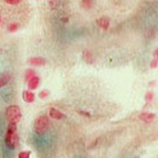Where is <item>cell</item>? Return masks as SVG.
I'll use <instances>...</instances> for the list:
<instances>
[{
  "mask_svg": "<svg viewBox=\"0 0 158 158\" xmlns=\"http://www.w3.org/2000/svg\"><path fill=\"white\" fill-rule=\"evenodd\" d=\"M154 57L155 59H158V47L155 50L154 52Z\"/></svg>",
  "mask_w": 158,
  "mask_h": 158,
  "instance_id": "21",
  "label": "cell"
},
{
  "mask_svg": "<svg viewBox=\"0 0 158 158\" xmlns=\"http://www.w3.org/2000/svg\"><path fill=\"white\" fill-rule=\"evenodd\" d=\"M158 64V59H153V61H152V63H151V67L152 68H156V67H157Z\"/></svg>",
  "mask_w": 158,
  "mask_h": 158,
  "instance_id": "20",
  "label": "cell"
},
{
  "mask_svg": "<svg viewBox=\"0 0 158 158\" xmlns=\"http://www.w3.org/2000/svg\"><path fill=\"white\" fill-rule=\"evenodd\" d=\"M28 63L33 65V66H44L46 63L45 60L43 57H40V56H35V57H32L28 60Z\"/></svg>",
  "mask_w": 158,
  "mask_h": 158,
  "instance_id": "4",
  "label": "cell"
},
{
  "mask_svg": "<svg viewBox=\"0 0 158 158\" xmlns=\"http://www.w3.org/2000/svg\"><path fill=\"white\" fill-rule=\"evenodd\" d=\"M22 98H23V99H24V101L26 103H33L34 100H35V95H34V93L30 92V91H24L23 93H22Z\"/></svg>",
  "mask_w": 158,
  "mask_h": 158,
  "instance_id": "5",
  "label": "cell"
},
{
  "mask_svg": "<svg viewBox=\"0 0 158 158\" xmlns=\"http://www.w3.org/2000/svg\"><path fill=\"white\" fill-rule=\"evenodd\" d=\"M0 51H1V49H0Z\"/></svg>",
  "mask_w": 158,
  "mask_h": 158,
  "instance_id": "23",
  "label": "cell"
},
{
  "mask_svg": "<svg viewBox=\"0 0 158 158\" xmlns=\"http://www.w3.org/2000/svg\"><path fill=\"white\" fill-rule=\"evenodd\" d=\"M18 24L15 23V22H13V23H10V24L8 26V31H9V32H11V33H14V32H15L16 30L18 29Z\"/></svg>",
  "mask_w": 158,
  "mask_h": 158,
  "instance_id": "14",
  "label": "cell"
},
{
  "mask_svg": "<svg viewBox=\"0 0 158 158\" xmlns=\"http://www.w3.org/2000/svg\"><path fill=\"white\" fill-rule=\"evenodd\" d=\"M48 96H49V92L46 91V90H43V91H41V92L39 93V97H40V98H42V99L47 98Z\"/></svg>",
  "mask_w": 158,
  "mask_h": 158,
  "instance_id": "18",
  "label": "cell"
},
{
  "mask_svg": "<svg viewBox=\"0 0 158 158\" xmlns=\"http://www.w3.org/2000/svg\"><path fill=\"white\" fill-rule=\"evenodd\" d=\"M35 74H36V73L33 69H27L26 72H25V81H28L30 79H32L33 76H35Z\"/></svg>",
  "mask_w": 158,
  "mask_h": 158,
  "instance_id": "13",
  "label": "cell"
},
{
  "mask_svg": "<svg viewBox=\"0 0 158 158\" xmlns=\"http://www.w3.org/2000/svg\"><path fill=\"white\" fill-rule=\"evenodd\" d=\"M4 2L8 4H10V5H16L21 3L22 0H4Z\"/></svg>",
  "mask_w": 158,
  "mask_h": 158,
  "instance_id": "17",
  "label": "cell"
},
{
  "mask_svg": "<svg viewBox=\"0 0 158 158\" xmlns=\"http://www.w3.org/2000/svg\"><path fill=\"white\" fill-rule=\"evenodd\" d=\"M155 114L152 113H149V112H143L142 114H140L139 119L141 121H144V122H151L154 120Z\"/></svg>",
  "mask_w": 158,
  "mask_h": 158,
  "instance_id": "10",
  "label": "cell"
},
{
  "mask_svg": "<svg viewBox=\"0 0 158 158\" xmlns=\"http://www.w3.org/2000/svg\"><path fill=\"white\" fill-rule=\"evenodd\" d=\"M0 22H1V16H0Z\"/></svg>",
  "mask_w": 158,
  "mask_h": 158,
  "instance_id": "22",
  "label": "cell"
},
{
  "mask_svg": "<svg viewBox=\"0 0 158 158\" xmlns=\"http://www.w3.org/2000/svg\"><path fill=\"white\" fill-rule=\"evenodd\" d=\"M81 7L85 10H90L93 5L92 0H81Z\"/></svg>",
  "mask_w": 158,
  "mask_h": 158,
  "instance_id": "12",
  "label": "cell"
},
{
  "mask_svg": "<svg viewBox=\"0 0 158 158\" xmlns=\"http://www.w3.org/2000/svg\"><path fill=\"white\" fill-rule=\"evenodd\" d=\"M10 74L7 73V72L1 74L0 75V88H2V87H4V85H6L10 81Z\"/></svg>",
  "mask_w": 158,
  "mask_h": 158,
  "instance_id": "9",
  "label": "cell"
},
{
  "mask_svg": "<svg viewBox=\"0 0 158 158\" xmlns=\"http://www.w3.org/2000/svg\"><path fill=\"white\" fill-rule=\"evenodd\" d=\"M48 2H49L50 7L52 9H56L59 4V0H48Z\"/></svg>",
  "mask_w": 158,
  "mask_h": 158,
  "instance_id": "16",
  "label": "cell"
},
{
  "mask_svg": "<svg viewBox=\"0 0 158 158\" xmlns=\"http://www.w3.org/2000/svg\"><path fill=\"white\" fill-rule=\"evenodd\" d=\"M97 23H98V27L103 30H107L109 28V27H110V20H109V18L104 17V16L98 19Z\"/></svg>",
  "mask_w": 158,
  "mask_h": 158,
  "instance_id": "6",
  "label": "cell"
},
{
  "mask_svg": "<svg viewBox=\"0 0 158 158\" xmlns=\"http://www.w3.org/2000/svg\"><path fill=\"white\" fill-rule=\"evenodd\" d=\"M30 155H31L30 151H22L19 153L18 158H30Z\"/></svg>",
  "mask_w": 158,
  "mask_h": 158,
  "instance_id": "15",
  "label": "cell"
},
{
  "mask_svg": "<svg viewBox=\"0 0 158 158\" xmlns=\"http://www.w3.org/2000/svg\"><path fill=\"white\" fill-rule=\"evenodd\" d=\"M49 126H50V121L47 116L40 115L34 121L33 129L37 134H44V132H47Z\"/></svg>",
  "mask_w": 158,
  "mask_h": 158,
  "instance_id": "3",
  "label": "cell"
},
{
  "mask_svg": "<svg viewBox=\"0 0 158 158\" xmlns=\"http://www.w3.org/2000/svg\"><path fill=\"white\" fill-rule=\"evenodd\" d=\"M4 142L9 149L14 150L19 143V137L16 132V124L10 123L4 137Z\"/></svg>",
  "mask_w": 158,
  "mask_h": 158,
  "instance_id": "1",
  "label": "cell"
},
{
  "mask_svg": "<svg viewBox=\"0 0 158 158\" xmlns=\"http://www.w3.org/2000/svg\"><path fill=\"white\" fill-rule=\"evenodd\" d=\"M40 85V78L38 76H33L32 79H30L29 81H27V85H28V88L30 90H35L38 88Z\"/></svg>",
  "mask_w": 158,
  "mask_h": 158,
  "instance_id": "7",
  "label": "cell"
},
{
  "mask_svg": "<svg viewBox=\"0 0 158 158\" xmlns=\"http://www.w3.org/2000/svg\"><path fill=\"white\" fill-rule=\"evenodd\" d=\"M152 98H153V93L152 92H148L146 96H145V99L150 102V101L152 100Z\"/></svg>",
  "mask_w": 158,
  "mask_h": 158,
  "instance_id": "19",
  "label": "cell"
},
{
  "mask_svg": "<svg viewBox=\"0 0 158 158\" xmlns=\"http://www.w3.org/2000/svg\"><path fill=\"white\" fill-rule=\"evenodd\" d=\"M5 114H6V117L10 123L16 124L21 121L22 111L17 105H10L9 107H7Z\"/></svg>",
  "mask_w": 158,
  "mask_h": 158,
  "instance_id": "2",
  "label": "cell"
},
{
  "mask_svg": "<svg viewBox=\"0 0 158 158\" xmlns=\"http://www.w3.org/2000/svg\"><path fill=\"white\" fill-rule=\"evenodd\" d=\"M82 57L84 59V61L88 64H92L93 63V56H92V52L88 51V50H85L82 54Z\"/></svg>",
  "mask_w": 158,
  "mask_h": 158,
  "instance_id": "11",
  "label": "cell"
},
{
  "mask_svg": "<svg viewBox=\"0 0 158 158\" xmlns=\"http://www.w3.org/2000/svg\"><path fill=\"white\" fill-rule=\"evenodd\" d=\"M49 114L50 116L55 120H61L63 118V114L61 112V111L57 110L56 109H54V108H52L49 110Z\"/></svg>",
  "mask_w": 158,
  "mask_h": 158,
  "instance_id": "8",
  "label": "cell"
}]
</instances>
